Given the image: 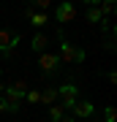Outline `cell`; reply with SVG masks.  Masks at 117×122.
<instances>
[{"label":"cell","mask_w":117,"mask_h":122,"mask_svg":"<svg viewBox=\"0 0 117 122\" xmlns=\"http://www.w3.org/2000/svg\"><path fill=\"white\" fill-rule=\"evenodd\" d=\"M25 92H27L25 81H17V84H11V87L3 90V100H6V106H8V111H19L22 100H25Z\"/></svg>","instance_id":"obj_1"},{"label":"cell","mask_w":117,"mask_h":122,"mask_svg":"<svg viewBox=\"0 0 117 122\" xmlns=\"http://www.w3.org/2000/svg\"><path fill=\"white\" fill-rule=\"evenodd\" d=\"M57 38H60V62H82L84 60V52L82 49H76L74 44H68V38H65L63 33H57Z\"/></svg>","instance_id":"obj_2"},{"label":"cell","mask_w":117,"mask_h":122,"mask_svg":"<svg viewBox=\"0 0 117 122\" xmlns=\"http://www.w3.org/2000/svg\"><path fill=\"white\" fill-rule=\"evenodd\" d=\"M19 41H22V35H19V33H11V30H0V54H3V57H11Z\"/></svg>","instance_id":"obj_3"},{"label":"cell","mask_w":117,"mask_h":122,"mask_svg":"<svg viewBox=\"0 0 117 122\" xmlns=\"http://www.w3.org/2000/svg\"><path fill=\"white\" fill-rule=\"evenodd\" d=\"M76 92L79 87L76 84H63V87H57V98H60V106L63 109H74V103H76Z\"/></svg>","instance_id":"obj_4"},{"label":"cell","mask_w":117,"mask_h":122,"mask_svg":"<svg viewBox=\"0 0 117 122\" xmlns=\"http://www.w3.org/2000/svg\"><path fill=\"white\" fill-rule=\"evenodd\" d=\"M38 65H41V71H44V73H52V71L60 65V57H57V54H52V52H41Z\"/></svg>","instance_id":"obj_5"},{"label":"cell","mask_w":117,"mask_h":122,"mask_svg":"<svg viewBox=\"0 0 117 122\" xmlns=\"http://www.w3.org/2000/svg\"><path fill=\"white\" fill-rule=\"evenodd\" d=\"M71 111H74L76 117H84V119H87V117H93V114H95V106H93L90 100H76Z\"/></svg>","instance_id":"obj_6"},{"label":"cell","mask_w":117,"mask_h":122,"mask_svg":"<svg viewBox=\"0 0 117 122\" xmlns=\"http://www.w3.org/2000/svg\"><path fill=\"white\" fill-rule=\"evenodd\" d=\"M74 16H76V8L71 3H60L57 5V22H74Z\"/></svg>","instance_id":"obj_7"},{"label":"cell","mask_w":117,"mask_h":122,"mask_svg":"<svg viewBox=\"0 0 117 122\" xmlns=\"http://www.w3.org/2000/svg\"><path fill=\"white\" fill-rule=\"evenodd\" d=\"M30 49L41 54L44 49H46V35H44V33H35V35H33V41H30Z\"/></svg>","instance_id":"obj_8"},{"label":"cell","mask_w":117,"mask_h":122,"mask_svg":"<svg viewBox=\"0 0 117 122\" xmlns=\"http://www.w3.org/2000/svg\"><path fill=\"white\" fill-rule=\"evenodd\" d=\"M55 100H57V87H46V90L41 92V103L55 106Z\"/></svg>","instance_id":"obj_9"},{"label":"cell","mask_w":117,"mask_h":122,"mask_svg":"<svg viewBox=\"0 0 117 122\" xmlns=\"http://www.w3.org/2000/svg\"><path fill=\"white\" fill-rule=\"evenodd\" d=\"M49 19H46V14H35V11H30V25H35V27H44Z\"/></svg>","instance_id":"obj_10"},{"label":"cell","mask_w":117,"mask_h":122,"mask_svg":"<svg viewBox=\"0 0 117 122\" xmlns=\"http://www.w3.org/2000/svg\"><path fill=\"white\" fill-rule=\"evenodd\" d=\"M63 117H65V114H63V106H60V103H55L52 109H49V119H52V122H60Z\"/></svg>","instance_id":"obj_11"},{"label":"cell","mask_w":117,"mask_h":122,"mask_svg":"<svg viewBox=\"0 0 117 122\" xmlns=\"http://www.w3.org/2000/svg\"><path fill=\"white\" fill-rule=\"evenodd\" d=\"M87 22H101V11H98V5H90V8H87Z\"/></svg>","instance_id":"obj_12"},{"label":"cell","mask_w":117,"mask_h":122,"mask_svg":"<svg viewBox=\"0 0 117 122\" xmlns=\"http://www.w3.org/2000/svg\"><path fill=\"white\" fill-rule=\"evenodd\" d=\"M25 100H27V103H41V92L38 90H27L25 92Z\"/></svg>","instance_id":"obj_13"},{"label":"cell","mask_w":117,"mask_h":122,"mask_svg":"<svg viewBox=\"0 0 117 122\" xmlns=\"http://www.w3.org/2000/svg\"><path fill=\"white\" fill-rule=\"evenodd\" d=\"M104 119H106V122H114V119H117V111L112 109V106H109V109L104 111Z\"/></svg>","instance_id":"obj_14"},{"label":"cell","mask_w":117,"mask_h":122,"mask_svg":"<svg viewBox=\"0 0 117 122\" xmlns=\"http://www.w3.org/2000/svg\"><path fill=\"white\" fill-rule=\"evenodd\" d=\"M35 8H38V14H44L49 8V0H35Z\"/></svg>","instance_id":"obj_15"},{"label":"cell","mask_w":117,"mask_h":122,"mask_svg":"<svg viewBox=\"0 0 117 122\" xmlns=\"http://www.w3.org/2000/svg\"><path fill=\"white\" fill-rule=\"evenodd\" d=\"M98 11H101V14H112V11H114V3H109V0H106V3H104V5H101V8H98Z\"/></svg>","instance_id":"obj_16"},{"label":"cell","mask_w":117,"mask_h":122,"mask_svg":"<svg viewBox=\"0 0 117 122\" xmlns=\"http://www.w3.org/2000/svg\"><path fill=\"white\" fill-rule=\"evenodd\" d=\"M0 111H8V106H6V100L0 98Z\"/></svg>","instance_id":"obj_17"},{"label":"cell","mask_w":117,"mask_h":122,"mask_svg":"<svg viewBox=\"0 0 117 122\" xmlns=\"http://www.w3.org/2000/svg\"><path fill=\"white\" fill-rule=\"evenodd\" d=\"M60 122H74V117H63V119H60Z\"/></svg>","instance_id":"obj_18"},{"label":"cell","mask_w":117,"mask_h":122,"mask_svg":"<svg viewBox=\"0 0 117 122\" xmlns=\"http://www.w3.org/2000/svg\"><path fill=\"white\" fill-rule=\"evenodd\" d=\"M3 90H6V87H3V84H0V95H3Z\"/></svg>","instance_id":"obj_19"},{"label":"cell","mask_w":117,"mask_h":122,"mask_svg":"<svg viewBox=\"0 0 117 122\" xmlns=\"http://www.w3.org/2000/svg\"><path fill=\"white\" fill-rule=\"evenodd\" d=\"M0 73H3V68H0Z\"/></svg>","instance_id":"obj_20"}]
</instances>
